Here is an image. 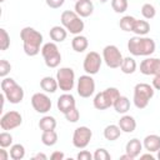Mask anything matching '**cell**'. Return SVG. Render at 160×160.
I'll use <instances>...</instances> for the list:
<instances>
[{
	"instance_id": "d6a6232c",
	"label": "cell",
	"mask_w": 160,
	"mask_h": 160,
	"mask_svg": "<svg viewBox=\"0 0 160 160\" xmlns=\"http://www.w3.org/2000/svg\"><path fill=\"white\" fill-rule=\"evenodd\" d=\"M141 15H142L145 19H148V20L152 19V18L156 15L155 6H154V5H151V4H149V2L144 4V5L141 6Z\"/></svg>"
},
{
	"instance_id": "e0dca14e",
	"label": "cell",
	"mask_w": 160,
	"mask_h": 160,
	"mask_svg": "<svg viewBox=\"0 0 160 160\" xmlns=\"http://www.w3.org/2000/svg\"><path fill=\"white\" fill-rule=\"evenodd\" d=\"M74 11L81 18H88L94 11V4L91 0H78V1H75Z\"/></svg>"
},
{
	"instance_id": "d6986e66",
	"label": "cell",
	"mask_w": 160,
	"mask_h": 160,
	"mask_svg": "<svg viewBox=\"0 0 160 160\" xmlns=\"http://www.w3.org/2000/svg\"><path fill=\"white\" fill-rule=\"evenodd\" d=\"M141 150H142V142H141L139 139L134 138V139H131V140H129V141L126 142L125 152H126V154H129L132 159H135V158L140 156Z\"/></svg>"
},
{
	"instance_id": "4316f807",
	"label": "cell",
	"mask_w": 160,
	"mask_h": 160,
	"mask_svg": "<svg viewBox=\"0 0 160 160\" xmlns=\"http://www.w3.org/2000/svg\"><path fill=\"white\" fill-rule=\"evenodd\" d=\"M149 31H150V24L146 20H138V19L135 20L132 32H135L139 36H145Z\"/></svg>"
},
{
	"instance_id": "74e56055",
	"label": "cell",
	"mask_w": 160,
	"mask_h": 160,
	"mask_svg": "<svg viewBox=\"0 0 160 160\" xmlns=\"http://www.w3.org/2000/svg\"><path fill=\"white\" fill-rule=\"evenodd\" d=\"M10 70H11L10 62L8 60H5V59L0 60V76L1 78H6V75L10 72Z\"/></svg>"
},
{
	"instance_id": "f35d334b",
	"label": "cell",
	"mask_w": 160,
	"mask_h": 160,
	"mask_svg": "<svg viewBox=\"0 0 160 160\" xmlns=\"http://www.w3.org/2000/svg\"><path fill=\"white\" fill-rule=\"evenodd\" d=\"M45 1H46V5L51 9H59L65 2V0H45Z\"/></svg>"
},
{
	"instance_id": "f546056e",
	"label": "cell",
	"mask_w": 160,
	"mask_h": 160,
	"mask_svg": "<svg viewBox=\"0 0 160 160\" xmlns=\"http://www.w3.org/2000/svg\"><path fill=\"white\" fill-rule=\"evenodd\" d=\"M10 158L12 160H21L25 156V148L21 144H12L10 146Z\"/></svg>"
},
{
	"instance_id": "f1b7e54d",
	"label": "cell",
	"mask_w": 160,
	"mask_h": 160,
	"mask_svg": "<svg viewBox=\"0 0 160 160\" xmlns=\"http://www.w3.org/2000/svg\"><path fill=\"white\" fill-rule=\"evenodd\" d=\"M41 142L45 146H54L58 142V134L55 130L50 131H42L41 134Z\"/></svg>"
},
{
	"instance_id": "7dc6e473",
	"label": "cell",
	"mask_w": 160,
	"mask_h": 160,
	"mask_svg": "<svg viewBox=\"0 0 160 160\" xmlns=\"http://www.w3.org/2000/svg\"><path fill=\"white\" fill-rule=\"evenodd\" d=\"M158 159H159V160H160V150H159V151H158Z\"/></svg>"
},
{
	"instance_id": "9a60e30c",
	"label": "cell",
	"mask_w": 160,
	"mask_h": 160,
	"mask_svg": "<svg viewBox=\"0 0 160 160\" xmlns=\"http://www.w3.org/2000/svg\"><path fill=\"white\" fill-rule=\"evenodd\" d=\"M140 72L144 75H158L160 74V59L146 58L140 62Z\"/></svg>"
},
{
	"instance_id": "484cf974",
	"label": "cell",
	"mask_w": 160,
	"mask_h": 160,
	"mask_svg": "<svg viewBox=\"0 0 160 160\" xmlns=\"http://www.w3.org/2000/svg\"><path fill=\"white\" fill-rule=\"evenodd\" d=\"M39 128L41 131H50V130H55L56 128V120L54 116L50 115H45L40 119L39 121Z\"/></svg>"
},
{
	"instance_id": "7bdbcfd3",
	"label": "cell",
	"mask_w": 160,
	"mask_h": 160,
	"mask_svg": "<svg viewBox=\"0 0 160 160\" xmlns=\"http://www.w3.org/2000/svg\"><path fill=\"white\" fill-rule=\"evenodd\" d=\"M9 155H10V154L6 152L5 148H1V149H0V160H8V159H9Z\"/></svg>"
},
{
	"instance_id": "c3c4849f",
	"label": "cell",
	"mask_w": 160,
	"mask_h": 160,
	"mask_svg": "<svg viewBox=\"0 0 160 160\" xmlns=\"http://www.w3.org/2000/svg\"><path fill=\"white\" fill-rule=\"evenodd\" d=\"M99 1H100V2H106L108 0H99Z\"/></svg>"
},
{
	"instance_id": "7c38bea8",
	"label": "cell",
	"mask_w": 160,
	"mask_h": 160,
	"mask_svg": "<svg viewBox=\"0 0 160 160\" xmlns=\"http://www.w3.org/2000/svg\"><path fill=\"white\" fill-rule=\"evenodd\" d=\"M22 122V116L19 111H15V110H11V111H8L5 112L1 119H0V128L5 131L8 130H12V129H16L18 126H20Z\"/></svg>"
},
{
	"instance_id": "5bb4252c",
	"label": "cell",
	"mask_w": 160,
	"mask_h": 160,
	"mask_svg": "<svg viewBox=\"0 0 160 160\" xmlns=\"http://www.w3.org/2000/svg\"><path fill=\"white\" fill-rule=\"evenodd\" d=\"M31 105L39 114H46L51 109V100L44 92H35L31 96Z\"/></svg>"
},
{
	"instance_id": "681fc988",
	"label": "cell",
	"mask_w": 160,
	"mask_h": 160,
	"mask_svg": "<svg viewBox=\"0 0 160 160\" xmlns=\"http://www.w3.org/2000/svg\"><path fill=\"white\" fill-rule=\"evenodd\" d=\"M4 1H5V0H0V2H4Z\"/></svg>"
},
{
	"instance_id": "836d02e7",
	"label": "cell",
	"mask_w": 160,
	"mask_h": 160,
	"mask_svg": "<svg viewBox=\"0 0 160 160\" xmlns=\"http://www.w3.org/2000/svg\"><path fill=\"white\" fill-rule=\"evenodd\" d=\"M9 46H10V36H9L8 31L4 28H1L0 29V50L5 51V50H8Z\"/></svg>"
},
{
	"instance_id": "f6af8a7d",
	"label": "cell",
	"mask_w": 160,
	"mask_h": 160,
	"mask_svg": "<svg viewBox=\"0 0 160 160\" xmlns=\"http://www.w3.org/2000/svg\"><path fill=\"white\" fill-rule=\"evenodd\" d=\"M140 159H150V160H154V156L148 151V154H142V155H140Z\"/></svg>"
},
{
	"instance_id": "ffe728a7",
	"label": "cell",
	"mask_w": 160,
	"mask_h": 160,
	"mask_svg": "<svg viewBox=\"0 0 160 160\" xmlns=\"http://www.w3.org/2000/svg\"><path fill=\"white\" fill-rule=\"evenodd\" d=\"M118 125L120 126V129H121L122 132L130 134V132H132V131L136 129V120H135L132 116L124 114V115L120 118Z\"/></svg>"
},
{
	"instance_id": "9c48e42d",
	"label": "cell",
	"mask_w": 160,
	"mask_h": 160,
	"mask_svg": "<svg viewBox=\"0 0 160 160\" xmlns=\"http://www.w3.org/2000/svg\"><path fill=\"white\" fill-rule=\"evenodd\" d=\"M56 80L60 90L69 92L75 85V72L71 68H60L56 71Z\"/></svg>"
},
{
	"instance_id": "60d3db41",
	"label": "cell",
	"mask_w": 160,
	"mask_h": 160,
	"mask_svg": "<svg viewBox=\"0 0 160 160\" xmlns=\"http://www.w3.org/2000/svg\"><path fill=\"white\" fill-rule=\"evenodd\" d=\"M65 158V155H64V152H61V151H54L51 155H50V159L51 160H62Z\"/></svg>"
},
{
	"instance_id": "bcb514c9",
	"label": "cell",
	"mask_w": 160,
	"mask_h": 160,
	"mask_svg": "<svg viewBox=\"0 0 160 160\" xmlns=\"http://www.w3.org/2000/svg\"><path fill=\"white\" fill-rule=\"evenodd\" d=\"M125 159H128V160H134L129 154H125V155H121V156H120V160H125Z\"/></svg>"
},
{
	"instance_id": "8d00e7d4",
	"label": "cell",
	"mask_w": 160,
	"mask_h": 160,
	"mask_svg": "<svg viewBox=\"0 0 160 160\" xmlns=\"http://www.w3.org/2000/svg\"><path fill=\"white\" fill-rule=\"evenodd\" d=\"M64 115H65V119H66L69 122H76V121L79 120V118H80V112H79V110L76 109V106L72 108L71 110H69L68 112H65Z\"/></svg>"
},
{
	"instance_id": "7a4b0ae2",
	"label": "cell",
	"mask_w": 160,
	"mask_h": 160,
	"mask_svg": "<svg viewBox=\"0 0 160 160\" xmlns=\"http://www.w3.org/2000/svg\"><path fill=\"white\" fill-rule=\"evenodd\" d=\"M128 50L134 56H149L155 51V41L146 36H132L128 41Z\"/></svg>"
},
{
	"instance_id": "d4e9b609",
	"label": "cell",
	"mask_w": 160,
	"mask_h": 160,
	"mask_svg": "<svg viewBox=\"0 0 160 160\" xmlns=\"http://www.w3.org/2000/svg\"><path fill=\"white\" fill-rule=\"evenodd\" d=\"M120 134H121V129L119 125L115 124H110L104 129V138L109 141H115L116 139L120 138Z\"/></svg>"
},
{
	"instance_id": "603a6c76",
	"label": "cell",
	"mask_w": 160,
	"mask_h": 160,
	"mask_svg": "<svg viewBox=\"0 0 160 160\" xmlns=\"http://www.w3.org/2000/svg\"><path fill=\"white\" fill-rule=\"evenodd\" d=\"M40 88L45 91V92H55L59 88V84H58V80L54 79L52 76H45L40 80Z\"/></svg>"
},
{
	"instance_id": "8fae6325",
	"label": "cell",
	"mask_w": 160,
	"mask_h": 160,
	"mask_svg": "<svg viewBox=\"0 0 160 160\" xmlns=\"http://www.w3.org/2000/svg\"><path fill=\"white\" fill-rule=\"evenodd\" d=\"M101 62H102V58L100 56V54L96 51H90L86 54V56L84 59L82 68L86 74L95 75L99 72V70L101 68Z\"/></svg>"
},
{
	"instance_id": "ac0fdd59",
	"label": "cell",
	"mask_w": 160,
	"mask_h": 160,
	"mask_svg": "<svg viewBox=\"0 0 160 160\" xmlns=\"http://www.w3.org/2000/svg\"><path fill=\"white\" fill-rule=\"evenodd\" d=\"M142 146L149 152H158L160 150V136L156 134H150L145 136L142 141Z\"/></svg>"
},
{
	"instance_id": "2e32d148",
	"label": "cell",
	"mask_w": 160,
	"mask_h": 160,
	"mask_svg": "<svg viewBox=\"0 0 160 160\" xmlns=\"http://www.w3.org/2000/svg\"><path fill=\"white\" fill-rule=\"evenodd\" d=\"M56 106H58L60 112L65 114V112H68L69 110H71L72 108L76 106L75 98L71 94H69V92H64L62 95L59 96V99L56 101Z\"/></svg>"
},
{
	"instance_id": "3957f363",
	"label": "cell",
	"mask_w": 160,
	"mask_h": 160,
	"mask_svg": "<svg viewBox=\"0 0 160 160\" xmlns=\"http://www.w3.org/2000/svg\"><path fill=\"white\" fill-rule=\"evenodd\" d=\"M1 90L10 104H19L24 99L22 88L12 79V78H2L1 80Z\"/></svg>"
},
{
	"instance_id": "4dcf8cb0",
	"label": "cell",
	"mask_w": 160,
	"mask_h": 160,
	"mask_svg": "<svg viewBox=\"0 0 160 160\" xmlns=\"http://www.w3.org/2000/svg\"><path fill=\"white\" fill-rule=\"evenodd\" d=\"M135 18L134 16H130V15H125L120 19L119 21V26L121 30L124 31H132V28H134V24H135Z\"/></svg>"
},
{
	"instance_id": "1f68e13d",
	"label": "cell",
	"mask_w": 160,
	"mask_h": 160,
	"mask_svg": "<svg viewBox=\"0 0 160 160\" xmlns=\"http://www.w3.org/2000/svg\"><path fill=\"white\" fill-rule=\"evenodd\" d=\"M128 0H111V8L115 12L118 14H122L128 10Z\"/></svg>"
},
{
	"instance_id": "6da1fadb",
	"label": "cell",
	"mask_w": 160,
	"mask_h": 160,
	"mask_svg": "<svg viewBox=\"0 0 160 160\" xmlns=\"http://www.w3.org/2000/svg\"><path fill=\"white\" fill-rule=\"evenodd\" d=\"M20 38L22 40V46H24V52L28 56H35L40 52V45L42 44V34L35 30L34 28L26 26L21 29L20 31Z\"/></svg>"
},
{
	"instance_id": "ee69618b",
	"label": "cell",
	"mask_w": 160,
	"mask_h": 160,
	"mask_svg": "<svg viewBox=\"0 0 160 160\" xmlns=\"http://www.w3.org/2000/svg\"><path fill=\"white\" fill-rule=\"evenodd\" d=\"M46 159H48V156L44 152H38L32 156V160H46Z\"/></svg>"
},
{
	"instance_id": "44dd1931",
	"label": "cell",
	"mask_w": 160,
	"mask_h": 160,
	"mask_svg": "<svg viewBox=\"0 0 160 160\" xmlns=\"http://www.w3.org/2000/svg\"><path fill=\"white\" fill-rule=\"evenodd\" d=\"M49 35H50V39L54 42H62L66 39V36H68V30L64 26L55 25V26H52L50 29Z\"/></svg>"
},
{
	"instance_id": "30bf717a",
	"label": "cell",
	"mask_w": 160,
	"mask_h": 160,
	"mask_svg": "<svg viewBox=\"0 0 160 160\" xmlns=\"http://www.w3.org/2000/svg\"><path fill=\"white\" fill-rule=\"evenodd\" d=\"M92 138V131L88 126H79L72 134V145L78 149H85Z\"/></svg>"
},
{
	"instance_id": "cb8c5ba5",
	"label": "cell",
	"mask_w": 160,
	"mask_h": 160,
	"mask_svg": "<svg viewBox=\"0 0 160 160\" xmlns=\"http://www.w3.org/2000/svg\"><path fill=\"white\" fill-rule=\"evenodd\" d=\"M114 109H115V111L118 112V114H126L129 110H130V100L126 98V96H122V95H120L118 99H116V101L114 102Z\"/></svg>"
},
{
	"instance_id": "b9f144b4",
	"label": "cell",
	"mask_w": 160,
	"mask_h": 160,
	"mask_svg": "<svg viewBox=\"0 0 160 160\" xmlns=\"http://www.w3.org/2000/svg\"><path fill=\"white\" fill-rule=\"evenodd\" d=\"M152 88L155 90H160V74L154 76V79H152Z\"/></svg>"
},
{
	"instance_id": "83f0119b",
	"label": "cell",
	"mask_w": 160,
	"mask_h": 160,
	"mask_svg": "<svg viewBox=\"0 0 160 160\" xmlns=\"http://www.w3.org/2000/svg\"><path fill=\"white\" fill-rule=\"evenodd\" d=\"M136 61L134 60V58H130V56H126L124 58L121 65H120V70L124 72V74H132L135 72L136 70Z\"/></svg>"
},
{
	"instance_id": "e575fe53",
	"label": "cell",
	"mask_w": 160,
	"mask_h": 160,
	"mask_svg": "<svg viewBox=\"0 0 160 160\" xmlns=\"http://www.w3.org/2000/svg\"><path fill=\"white\" fill-rule=\"evenodd\" d=\"M11 145H12V135L4 130L0 134V146L1 148H9Z\"/></svg>"
},
{
	"instance_id": "f907efd6",
	"label": "cell",
	"mask_w": 160,
	"mask_h": 160,
	"mask_svg": "<svg viewBox=\"0 0 160 160\" xmlns=\"http://www.w3.org/2000/svg\"><path fill=\"white\" fill-rule=\"evenodd\" d=\"M75 1H78V0H75Z\"/></svg>"
},
{
	"instance_id": "8992f818",
	"label": "cell",
	"mask_w": 160,
	"mask_h": 160,
	"mask_svg": "<svg viewBox=\"0 0 160 160\" xmlns=\"http://www.w3.org/2000/svg\"><path fill=\"white\" fill-rule=\"evenodd\" d=\"M120 96V91L116 88H108L101 92H98L92 100L94 108L98 110H105L114 105L116 99Z\"/></svg>"
},
{
	"instance_id": "277c9868",
	"label": "cell",
	"mask_w": 160,
	"mask_h": 160,
	"mask_svg": "<svg viewBox=\"0 0 160 160\" xmlns=\"http://www.w3.org/2000/svg\"><path fill=\"white\" fill-rule=\"evenodd\" d=\"M60 21H61V25L70 34H74V35H79L84 30V28H85V24L81 20V16H79L72 10L62 11L61 16H60Z\"/></svg>"
},
{
	"instance_id": "ba28073f",
	"label": "cell",
	"mask_w": 160,
	"mask_h": 160,
	"mask_svg": "<svg viewBox=\"0 0 160 160\" xmlns=\"http://www.w3.org/2000/svg\"><path fill=\"white\" fill-rule=\"evenodd\" d=\"M102 60L110 69H118L120 68L124 58L121 55V51L115 45H106L102 49Z\"/></svg>"
},
{
	"instance_id": "ab89813d",
	"label": "cell",
	"mask_w": 160,
	"mask_h": 160,
	"mask_svg": "<svg viewBox=\"0 0 160 160\" xmlns=\"http://www.w3.org/2000/svg\"><path fill=\"white\" fill-rule=\"evenodd\" d=\"M76 158H78V160H91V159H94L92 154H90V151H88V150H81L78 154Z\"/></svg>"
},
{
	"instance_id": "7402d4cb",
	"label": "cell",
	"mask_w": 160,
	"mask_h": 160,
	"mask_svg": "<svg viewBox=\"0 0 160 160\" xmlns=\"http://www.w3.org/2000/svg\"><path fill=\"white\" fill-rule=\"evenodd\" d=\"M89 46V41L86 39V36H82V35H75L74 39L71 40V48L74 51L76 52H82L88 49Z\"/></svg>"
},
{
	"instance_id": "4fadbf2b",
	"label": "cell",
	"mask_w": 160,
	"mask_h": 160,
	"mask_svg": "<svg viewBox=\"0 0 160 160\" xmlns=\"http://www.w3.org/2000/svg\"><path fill=\"white\" fill-rule=\"evenodd\" d=\"M76 90L81 98H90L95 91V81L91 78V75H81L78 79Z\"/></svg>"
},
{
	"instance_id": "d590c367",
	"label": "cell",
	"mask_w": 160,
	"mask_h": 160,
	"mask_svg": "<svg viewBox=\"0 0 160 160\" xmlns=\"http://www.w3.org/2000/svg\"><path fill=\"white\" fill-rule=\"evenodd\" d=\"M92 156H94L95 160H110V159H111V155H110V154L108 152V150L104 149V148L96 149L95 152L92 154Z\"/></svg>"
},
{
	"instance_id": "5b68a950",
	"label": "cell",
	"mask_w": 160,
	"mask_h": 160,
	"mask_svg": "<svg viewBox=\"0 0 160 160\" xmlns=\"http://www.w3.org/2000/svg\"><path fill=\"white\" fill-rule=\"evenodd\" d=\"M154 96V88L146 82H139L134 88V105L138 109H145L149 105V101Z\"/></svg>"
},
{
	"instance_id": "52a82bcc",
	"label": "cell",
	"mask_w": 160,
	"mask_h": 160,
	"mask_svg": "<svg viewBox=\"0 0 160 160\" xmlns=\"http://www.w3.org/2000/svg\"><path fill=\"white\" fill-rule=\"evenodd\" d=\"M41 55L44 58L45 65L50 69H55L60 65L61 62V54L59 51L58 45L51 41V42H46L42 45L41 48Z\"/></svg>"
}]
</instances>
